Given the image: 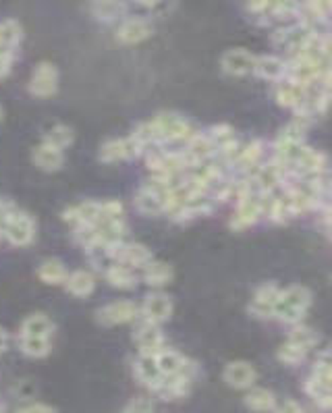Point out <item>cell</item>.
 I'll list each match as a JSON object with an SVG mask.
<instances>
[{
    "instance_id": "ac0fdd59",
    "label": "cell",
    "mask_w": 332,
    "mask_h": 413,
    "mask_svg": "<svg viewBox=\"0 0 332 413\" xmlns=\"http://www.w3.org/2000/svg\"><path fill=\"white\" fill-rule=\"evenodd\" d=\"M154 359L162 376H175L181 372H196V364L189 362L185 355H181L175 349L162 347L154 355Z\"/></svg>"
},
{
    "instance_id": "52a82bcc",
    "label": "cell",
    "mask_w": 332,
    "mask_h": 413,
    "mask_svg": "<svg viewBox=\"0 0 332 413\" xmlns=\"http://www.w3.org/2000/svg\"><path fill=\"white\" fill-rule=\"evenodd\" d=\"M152 121H154L158 135H160V146H164V144H178V141L185 144V139L193 133L191 125L183 116L175 114V112H160Z\"/></svg>"
},
{
    "instance_id": "ffe728a7",
    "label": "cell",
    "mask_w": 332,
    "mask_h": 413,
    "mask_svg": "<svg viewBox=\"0 0 332 413\" xmlns=\"http://www.w3.org/2000/svg\"><path fill=\"white\" fill-rule=\"evenodd\" d=\"M253 75H258L260 79H266V81H283L287 75V63L276 54L256 56Z\"/></svg>"
},
{
    "instance_id": "74e56055",
    "label": "cell",
    "mask_w": 332,
    "mask_h": 413,
    "mask_svg": "<svg viewBox=\"0 0 332 413\" xmlns=\"http://www.w3.org/2000/svg\"><path fill=\"white\" fill-rule=\"evenodd\" d=\"M152 409H154V403L148 397H137L131 405L127 407V412H152Z\"/></svg>"
},
{
    "instance_id": "7a4b0ae2",
    "label": "cell",
    "mask_w": 332,
    "mask_h": 413,
    "mask_svg": "<svg viewBox=\"0 0 332 413\" xmlns=\"http://www.w3.org/2000/svg\"><path fill=\"white\" fill-rule=\"evenodd\" d=\"M104 258L114 264H125L129 268H144L148 262L154 260V254L150 247L141 243H127V241L116 239L106 243Z\"/></svg>"
},
{
    "instance_id": "d6986e66",
    "label": "cell",
    "mask_w": 332,
    "mask_h": 413,
    "mask_svg": "<svg viewBox=\"0 0 332 413\" xmlns=\"http://www.w3.org/2000/svg\"><path fill=\"white\" fill-rule=\"evenodd\" d=\"M152 34H154L152 23L148 19H141V17H133V19H125L119 25L116 42L133 46V44H141L144 40H148Z\"/></svg>"
},
{
    "instance_id": "8d00e7d4",
    "label": "cell",
    "mask_w": 332,
    "mask_h": 413,
    "mask_svg": "<svg viewBox=\"0 0 332 413\" xmlns=\"http://www.w3.org/2000/svg\"><path fill=\"white\" fill-rule=\"evenodd\" d=\"M208 135H210V137L214 139V144L218 146V144H222V141H226V139L235 137V131L231 129L228 125H214V127H210Z\"/></svg>"
},
{
    "instance_id": "f546056e",
    "label": "cell",
    "mask_w": 332,
    "mask_h": 413,
    "mask_svg": "<svg viewBox=\"0 0 332 413\" xmlns=\"http://www.w3.org/2000/svg\"><path fill=\"white\" fill-rule=\"evenodd\" d=\"M66 274L69 272H66L65 264L56 258H48L38 268V277L46 284H63L66 281Z\"/></svg>"
},
{
    "instance_id": "ee69618b",
    "label": "cell",
    "mask_w": 332,
    "mask_h": 413,
    "mask_svg": "<svg viewBox=\"0 0 332 413\" xmlns=\"http://www.w3.org/2000/svg\"><path fill=\"white\" fill-rule=\"evenodd\" d=\"M0 119H2V109H0Z\"/></svg>"
},
{
    "instance_id": "30bf717a",
    "label": "cell",
    "mask_w": 332,
    "mask_h": 413,
    "mask_svg": "<svg viewBox=\"0 0 332 413\" xmlns=\"http://www.w3.org/2000/svg\"><path fill=\"white\" fill-rule=\"evenodd\" d=\"M291 171L297 176H311V174L326 173L328 171V162H326L324 154L303 144V146H299V150H297L295 158H293Z\"/></svg>"
},
{
    "instance_id": "7402d4cb",
    "label": "cell",
    "mask_w": 332,
    "mask_h": 413,
    "mask_svg": "<svg viewBox=\"0 0 332 413\" xmlns=\"http://www.w3.org/2000/svg\"><path fill=\"white\" fill-rule=\"evenodd\" d=\"M31 160H34V164H36L40 171H44V173H56V171H61L63 164H65V154H63V150L52 148V146H48V144L42 141L38 148H34Z\"/></svg>"
},
{
    "instance_id": "f1b7e54d",
    "label": "cell",
    "mask_w": 332,
    "mask_h": 413,
    "mask_svg": "<svg viewBox=\"0 0 332 413\" xmlns=\"http://www.w3.org/2000/svg\"><path fill=\"white\" fill-rule=\"evenodd\" d=\"M245 394V405L253 412H274L276 409V397L274 392L260 387H249Z\"/></svg>"
},
{
    "instance_id": "d590c367",
    "label": "cell",
    "mask_w": 332,
    "mask_h": 413,
    "mask_svg": "<svg viewBox=\"0 0 332 413\" xmlns=\"http://www.w3.org/2000/svg\"><path fill=\"white\" fill-rule=\"evenodd\" d=\"M131 137H135L144 148H148V146H160V135H158L154 121H148V123L137 125V129L133 131Z\"/></svg>"
},
{
    "instance_id": "83f0119b",
    "label": "cell",
    "mask_w": 332,
    "mask_h": 413,
    "mask_svg": "<svg viewBox=\"0 0 332 413\" xmlns=\"http://www.w3.org/2000/svg\"><path fill=\"white\" fill-rule=\"evenodd\" d=\"M25 337H44V339H52L54 334V324L46 314H31L23 320L21 332Z\"/></svg>"
},
{
    "instance_id": "603a6c76",
    "label": "cell",
    "mask_w": 332,
    "mask_h": 413,
    "mask_svg": "<svg viewBox=\"0 0 332 413\" xmlns=\"http://www.w3.org/2000/svg\"><path fill=\"white\" fill-rule=\"evenodd\" d=\"M91 15L102 23H114L127 15L125 0H91Z\"/></svg>"
},
{
    "instance_id": "836d02e7",
    "label": "cell",
    "mask_w": 332,
    "mask_h": 413,
    "mask_svg": "<svg viewBox=\"0 0 332 413\" xmlns=\"http://www.w3.org/2000/svg\"><path fill=\"white\" fill-rule=\"evenodd\" d=\"M308 353H310V349L301 347V345H297V343L287 341L283 347L278 349L276 357H278V362L285 364V366H297V364H301V362L308 357Z\"/></svg>"
},
{
    "instance_id": "7bdbcfd3",
    "label": "cell",
    "mask_w": 332,
    "mask_h": 413,
    "mask_svg": "<svg viewBox=\"0 0 332 413\" xmlns=\"http://www.w3.org/2000/svg\"><path fill=\"white\" fill-rule=\"evenodd\" d=\"M137 4H141V6H148V9H154V6H158L162 0H135Z\"/></svg>"
},
{
    "instance_id": "e575fe53",
    "label": "cell",
    "mask_w": 332,
    "mask_h": 413,
    "mask_svg": "<svg viewBox=\"0 0 332 413\" xmlns=\"http://www.w3.org/2000/svg\"><path fill=\"white\" fill-rule=\"evenodd\" d=\"M318 334H316V330H311L310 327H301L299 322L297 324H293V330H291V334H288V341L291 343H297V345H301V347L306 349H313L318 345Z\"/></svg>"
},
{
    "instance_id": "9c48e42d",
    "label": "cell",
    "mask_w": 332,
    "mask_h": 413,
    "mask_svg": "<svg viewBox=\"0 0 332 413\" xmlns=\"http://www.w3.org/2000/svg\"><path fill=\"white\" fill-rule=\"evenodd\" d=\"M139 318V307L133 302H112L96 312V320L102 327H119Z\"/></svg>"
},
{
    "instance_id": "44dd1931",
    "label": "cell",
    "mask_w": 332,
    "mask_h": 413,
    "mask_svg": "<svg viewBox=\"0 0 332 413\" xmlns=\"http://www.w3.org/2000/svg\"><path fill=\"white\" fill-rule=\"evenodd\" d=\"M133 374H135V378L144 384V387H148L150 391L154 392L158 389V384L162 382V374L158 370V366H156V359L154 355H141L139 353V357L135 359V364H133Z\"/></svg>"
},
{
    "instance_id": "7c38bea8",
    "label": "cell",
    "mask_w": 332,
    "mask_h": 413,
    "mask_svg": "<svg viewBox=\"0 0 332 413\" xmlns=\"http://www.w3.org/2000/svg\"><path fill=\"white\" fill-rule=\"evenodd\" d=\"M133 341L137 343L141 355H156L160 349L164 347V337L162 330L158 328L156 322H150L146 318H141V322L137 324L133 332Z\"/></svg>"
},
{
    "instance_id": "b9f144b4",
    "label": "cell",
    "mask_w": 332,
    "mask_h": 413,
    "mask_svg": "<svg viewBox=\"0 0 332 413\" xmlns=\"http://www.w3.org/2000/svg\"><path fill=\"white\" fill-rule=\"evenodd\" d=\"M9 349V332L0 327V355Z\"/></svg>"
},
{
    "instance_id": "5b68a950",
    "label": "cell",
    "mask_w": 332,
    "mask_h": 413,
    "mask_svg": "<svg viewBox=\"0 0 332 413\" xmlns=\"http://www.w3.org/2000/svg\"><path fill=\"white\" fill-rule=\"evenodd\" d=\"M316 34H320V31H316L308 23H291V25H285V27L274 31L272 42H274L276 48L285 50L288 54H297Z\"/></svg>"
},
{
    "instance_id": "d6a6232c",
    "label": "cell",
    "mask_w": 332,
    "mask_h": 413,
    "mask_svg": "<svg viewBox=\"0 0 332 413\" xmlns=\"http://www.w3.org/2000/svg\"><path fill=\"white\" fill-rule=\"evenodd\" d=\"M42 141L48 144V146H52V148L65 150V148H69V146L75 141V133H73L71 127H66V125H54L52 129L46 133Z\"/></svg>"
},
{
    "instance_id": "ab89813d",
    "label": "cell",
    "mask_w": 332,
    "mask_h": 413,
    "mask_svg": "<svg viewBox=\"0 0 332 413\" xmlns=\"http://www.w3.org/2000/svg\"><path fill=\"white\" fill-rule=\"evenodd\" d=\"M19 412H54V407L52 405H44V403H38V401H34V403H29V405H21L19 407Z\"/></svg>"
},
{
    "instance_id": "9a60e30c",
    "label": "cell",
    "mask_w": 332,
    "mask_h": 413,
    "mask_svg": "<svg viewBox=\"0 0 332 413\" xmlns=\"http://www.w3.org/2000/svg\"><path fill=\"white\" fill-rule=\"evenodd\" d=\"M253 65H256V56H253L251 52L243 50V48L226 50L221 59L222 71H224L226 75H233V77L251 75V73H253Z\"/></svg>"
},
{
    "instance_id": "277c9868",
    "label": "cell",
    "mask_w": 332,
    "mask_h": 413,
    "mask_svg": "<svg viewBox=\"0 0 332 413\" xmlns=\"http://www.w3.org/2000/svg\"><path fill=\"white\" fill-rule=\"evenodd\" d=\"M0 235L15 247H25V245H29L31 241L36 239V222L27 212L15 208L11 212V217L6 218Z\"/></svg>"
},
{
    "instance_id": "4dcf8cb0",
    "label": "cell",
    "mask_w": 332,
    "mask_h": 413,
    "mask_svg": "<svg viewBox=\"0 0 332 413\" xmlns=\"http://www.w3.org/2000/svg\"><path fill=\"white\" fill-rule=\"evenodd\" d=\"M19 349H21L23 355L40 359V357H46V355L50 353V339L19 334Z\"/></svg>"
},
{
    "instance_id": "e0dca14e",
    "label": "cell",
    "mask_w": 332,
    "mask_h": 413,
    "mask_svg": "<svg viewBox=\"0 0 332 413\" xmlns=\"http://www.w3.org/2000/svg\"><path fill=\"white\" fill-rule=\"evenodd\" d=\"M139 314H141V318H146L150 322L162 324L173 316V302L164 293H150L144 299V305L139 307Z\"/></svg>"
},
{
    "instance_id": "60d3db41",
    "label": "cell",
    "mask_w": 332,
    "mask_h": 413,
    "mask_svg": "<svg viewBox=\"0 0 332 413\" xmlns=\"http://www.w3.org/2000/svg\"><path fill=\"white\" fill-rule=\"evenodd\" d=\"M281 412H285V413H287V412L299 413V412H303V407H301L299 403H295L293 399H287V401H285V405L281 407Z\"/></svg>"
},
{
    "instance_id": "8fae6325",
    "label": "cell",
    "mask_w": 332,
    "mask_h": 413,
    "mask_svg": "<svg viewBox=\"0 0 332 413\" xmlns=\"http://www.w3.org/2000/svg\"><path fill=\"white\" fill-rule=\"evenodd\" d=\"M59 91V69L52 63H40L29 79V94L36 98H50Z\"/></svg>"
},
{
    "instance_id": "484cf974",
    "label": "cell",
    "mask_w": 332,
    "mask_h": 413,
    "mask_svg": "<svg viewBox=\"0 0 332 413\" xmlns=\"http://www.w3.org/2000/svg\"><path fill=\"white\" fill-rule=\"evenodd\" d=\"M175 279V270L166 262H148L144 266V283L150 287H164Z\"/></svg>"
},
{
    "instance_id": "4fadbf2b",
    "label": "cell",
    "mask_w": 332,
    "mask_h": 413,
    "mask_svg": "<svg viewBox=\"0 0 332 413\" xmlns=\"http://www.w3.org/2000/svg\"><path fill=\"white\" fill-rule=\"evenodd\" d=\"M222 380L231 387V389H237V391H247L249 387L256 384L258 380V372L256 368L249 364V362H228L224 366V372H222Z\"/></svg>"
},
{
    "instance_id": "6da1fadb",
    "label": "cell",
    "mask_w": 332,
    "mask_h": 413,
    "mask_svg": "<svg viewBox=\"0 0 332 413\" xmlns=\"http://www.w3.org/2000/svg\"><path fill=\"white\" fill-rule=\"evenodd\" d=\"M311 299H313L311 291L303 284H291L287 289H281L276 304H274L272 318H276L285 324H297L308 314Z\"/></svg>"
},
{
    "instance_id": "4316f807",
    "label": "cell",
    "mask_w": 332,
    "mask_h": 413,
    "mask_svg": "<svg viewBox=\"0 0 332 413\" xmlns=\"http://www.w3.org/2000/svg\"><path fill=\"white\" fill-rule=\"evenodd\" d=\"M104 277L116 289H135L137 283H139V279L133 272V268L125 266V264H114V262H112L111 266L104 268Z\"/></svg>"
},
{
    "instance_id": "2e32d148",
    "label": "cell",
    "mask_w": 332,
    "mask_h": 413,
    "mask_svg": "<svg viewBox=\"0 0 332 413\" xmlns=\"http://www.w3.org/2000/svg\"><path fill=\"white\" fill-rule=\"evenodd\" d=\"M281 293V287L276 283H266L262 287H258V291L253 293V299L249 304V314L253 318H272V312H274V304H276V297Z\"/></svg>"
},
{
    "instance_id": "1f68e13d",
    "label": "cell",
    "mask_w": 332,
    "mask_h": 413,
    "mask_svg": "<svg viewBox=\"0 0 332 413\" xmlns=\"http://www.w3.org/2000/svg\"><path fill=\"white\" fill-rule=\"evenodd\" d=\"M303 100V87L297 86V84H281V86L276 87V102H278V106H283V109H297V104Z\"/></svg>"
},
{
    "instance_id": "d4e9b609",
    "label": "cell",
    "mask_w": 332,
    "mask_h": 413,
    "mask_svg": "<svg viewBox=\"0 0 332 413\" xmlns=\"http://www.w3.org/2000/svg\"><path fill=\"white\" fill-rule=\"evenodd\" d=\"M65 289L73 297H88L96 289V277L89 270H75L66 274Z\"/></svg>"
},
{
    "instance_id": "f35d334b",
    "label": "cell",
    "mask_w": 332,
    "mask_h": 413,
    "mask_svg": "<svg viewBox=\"0 0 332 413\" xmlns=\"http://www.w3.org/2000/svg\"><path fill=\"white\" fill-rule=\"evenodd\" d=\"M11 65H13V52L0 50V79L11 73Z\"/></svg>"
},
{
    "instance_id": "5bb4252c",
    "label": "cell",
    "mask_w": 332,
    "mask_h": 413,
    "mask_svg": "<svg viewBox=\"0 0 332 413\" xmlns=\"http://www.w3.org/2000/svg\"><path fill=\"white\" fill-rule=\"evenodd\" d=\"M183 150L187 152V156L191 158V162H193L196 169H198L199 164L216 158L218 146L214 144V139H212L208 133H196V131H193V133L185 139V148H183Z\"/></svg>"
},
{
    "instance_id": "3957f363",
    "label": "cell",
    "mask_w": 332,
    "mask_h": 413,
    "mask_svg": "<svg viewBox=\"0 0 332 413\" xmlns=\"http://www.w3.org/2000/svg\"><path fill=\"white\" fill-rule=\"evenodd\" d=\"M306 392L316 403H322L324 409L331 407V353H328V349L316 359L310 378L306 380Z\"/></svg>"
},
{
    "instance_id": "8992f818",
    "label": "cell",
    "mask_w": 332,
    "mask_h": 413,
    "mask_svg": "<svg viewBox=\"0 0 332 413\" xmlns=\"http://www.w3.org/2000/svg\"><path fill=\"white\" fill-rule=\"evenodd\" d=\"M168 185H162L160 181L150 179L135 191V208L146 217H158L164 214V194Z\"/></svg>"
},
{
    "instance_id": "cb8c5ba5",
    "label": "cell",
    "mask_w": 332,
    "mask_h": 413,
    "mask_svg": "<svg viewBox=\"0 0 332 413\" xmlns=\"http://www.w3.org/2000/svg\"><path fill=\"white\" fill-rule=\"evenodd\" d=\"M262 152H264V144L260 139H253L251 144L241 146L239 154L235 156V160L228 166H233L237 173H249L253 166H258V162L262 158Z\"/></svg>"
},
{
    "instance_id": "ba28073f",
    "label": "cell",
    "mask_w": 332,
    "mask_h": 413,
    "mask_svg": "<svg viewBox=\"0 0 332 413\" xmlns=\"http://www.w3.org/2000/svg\"><path fill=\"white\" fill-rule=\"evenodd\" d=\"M144 146L135 139V137H121V139H111L100 148V160L106 164H114V162H123V160H133L137 156L144 154Z\"/></svg>"
}]
</instances>
